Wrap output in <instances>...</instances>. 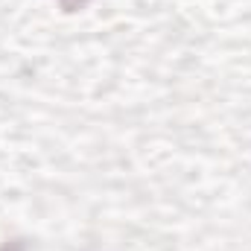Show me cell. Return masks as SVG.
I'll return each instance as SVG.
<instances>
[{
	"mask_svg": "<svg viewBox=\"0 0 251 251\" xmlns=\"http://www.w3.org/2000/svg\"><path fill=\"white\" fill-rule=\"evenodd\" d=\"M59 3V9H62L64 15H76V12H82L91 0H56Z\"/></svg>",
	"mask_w": 251,
	"mask_h": 251,
	"instance_id": "1",
	"label": "cell"
},
{
	"mask_svg": "<svg viewBox=\"0 0 251 251\" xmlns=\"http://www.w3.org/2000/svg\"><path fill=\"white\" fill-rule=\"evenodd\" d=\"M0 251H29V249H26L24 240H6V243H0Z\"/></svg>",
	"mask_w": 251,
	"mask_h": 251,
	"instance_id": "2",
	"label": "cell"
}]
</instances>
